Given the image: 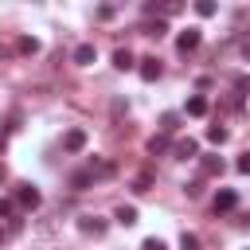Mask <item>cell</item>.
<instances>
[{
  "label": "cell",
  "mask_w": 250,
  "mask_h": 250,
  "mask_svg": "<svg viewBox=\"0 0 250 250\" xmlns=\"http://www.w3.org/2000/svg\"><path fill=\"white\" fill-rule=\"evenodd\" d=\"M160 70H164V66H160V59H156V55L137 59V74H141L145 82H156V78H160Z\"/></svg>",
  "instance_id": "1"
},
{
  "label": "cell",
  "mask_w": 250,
  "mask_h": 250,
  "mask_svg": "<svg viewBox=\"0 0 250 250\" xmlns=\"http://www.w3.org/2000/svg\"><path fill=\"white\" fill-rule=\"evenodd\" d=\"M234 207H238V191H234V188H219V191H215V215L234 211Z\"/></svg>",
  "instance_id": "2"
},
{
  "label": "cell",
  "mask_w": 250,
  "mask_h": 250,
  "mask_svg": "<svg viewBox=\"0 0 250 250\" xmlns=\"http://www.w3.org/2000/svg\"><path fill=\"white\" fill-rule=\"evenodd\" d=\"M203 43V31L199 27H188V31H180V39H176V47H180V55H188V51H195Z\"/></svg>",
  "instance_id": "3"
},
{
  "label": "cell",
  "mask_w": 250,
  "mask_h": 250,
  "mask_svg": "<svg viewBox=\"0 0 250 250\" xmlns=\"http://www.w3.org/2000/svg\"><path fill=\"white\" fill-rule=\"evenodd\" d=\"M16 199H20V207H27V211H35L43 195H39V188H31V184H23V188L16 191Z\"/></svg>",
  "instance_id": "4"
},
{
  "label": "cell",
  "mask_w": 250,
  "mask_h": 250,
  "mask_svg": "<svg viewBox=\"0 0 250 250\" xmlns=\"http://www.w3.org/2000/svg\"><path fill=\"white\" fill-rule=\"evenodd\" d=\"M62 148H66V152H82V148H86V133H82V129H70V133L62 137Z\"/></svg>",
  "instance_id": "5"
},
{
  "label": "cell",
  "mask_w": 250,
  "mask_h": 250,
  "mask_svg": "<svg viewBox=\"0 0 250 250\" xmlns=\"http://www.w3.org/2000/svg\"><path fill=\"white\" fill-rule=\"evenodd\" d=\"M176 160H191V156H199V145L191 141V137H184V141H176Z\"/></svg>",
  "instance_id": "6"
},
{
  "label": "cell",
  "mask_w": 250,
  "mask_h": 250,
  "mask_svg": "<svg viewBox=\"0 0 250 250\" xmlns=\"http://www.w3.org/2000/svg\"><path fill=\"white\" fill-rule=\"evenodd\" d=\"M94 59H98V51H94V43H78V47H74V62H78V66H90Z\"/></svg>",
  "instance_id": "7"
},
{
  "label": "cell",
  "mask_w": 250,
  "mask_h": 250,
  "mask_svg": "<svg viewBox=\"0 0 250 250\" xmlns=\"http://www.w3.org/2000/svg\"><path fill=\"white\" fill-rule=\"evenodd\" d=\"M113 66H117V70H133V66H137L133 51H129V47H117V51H113Z\"/></svg>",
  "instance_id": "8"
},
{
  "label": "cell",
  "mask_w": 250,
  "mask_h": 250,
  "mask_svg": "<svg viewBox=\"0 0 250 250\" xmlns=\"http://www.w3.org/2000/svg\"><path fill=\"white\" fill-rule=\"evenodd\" d=\"M223 168H227L223 156H203V160H199V172H203V176H223Z\"/></svg>",
  "instance_id": "9"
},
{
  "label": "cell",
  "mask_w": 250,
  "mask_h": 250,
  "mask_svg": "<svg viewBox=\"0 0 250 250\" xmlns=\"http://www.w3.org/2000/svg\"><path fill=\"white\" fill-rule=\"evenodd\" d=\"M184 113H188V117H203V113H207V98H203V94H195V98H188V105H184Z\"/></svg>",
  "instance_id": "10"
},
{
  "label": "cell",
  "mask_w": 250,
  "mask_h": 250,
  "mask_svg": "<svg viewBox=\"0 0 250 250\" xmlns=\"http://www.w3.org/2000/svg\"><path fill=\"white\" fill-rule=\"evenodd\" d=\"M90 184H94V172H90V168H86V172H74V176H70V188H74V191H82V188H90Z\"/></svg>",
  "instance_id": "11"
},
{
  "label": "cell",
  "mask_w": 250,
  "mask_h": 250,
  "mask_svg": "<svg viewBox=\"0 0 250 250\" xmlns=\"http://www.w3.org/2000/svg\"><path fill=\"white\" fill-rule=\"evenodd\" d=\"M117 223H121V227H133V223H137V207H125V203H121V207H117Z\"/></svg>",
  "instance_id": "12"
},
{
  "label": "cell",
  "mask_w": 250,
  "mask_h": 250,
  "mask_svg": "<svg viewBox=\"0 0 250 250\" xmlns=\"http://www.w3.org/2000/svg\"><path fill=\"white\" fill-rule=\"evenodd\" d=\"M180 129V113H164L160 117V133H176Z\"/></svg>",
  "instance_id": "13"
},
{
  "label": "cell",
  "mask_w": 250,
  "mask_h": 250,
  "mask_svg": "<svg viewBox=\"0 0 250 250\" xmlns=\"http://www.w3.org/2000/svg\"><path fill=\"white\" fill-rule=\"evenodd\" d=\"M168 148V133H156V137H148V152L156 156V152H164Z\"/></svg>",
  "instance_id": "14"
},
{
  "label": "cell",
  "mask_w": 250,
  "mask_h": 250,
  "mask_svg": "<svg viewBox=\"0 0 250 250\" xmlns=\"http://www.w3.org/2000/svg\"><path fill=\"white\" fill-rule=\"evenodd\" d=\"M78 227H82L86 234H102V230H105V223H102V219H82Z\"/></svg>",
  "instance_id": "15"
},
{
  "label": "cell",
  "mask_w": 250,
  "mask_h": 250,
  "mask_svg": "<svg viewBox=\"0 0 250 250\" xmlns=\"http://www.w3.org/2000/svg\"><path fill=\"white\" fill-rule=\"evenodd\" d=\"M207 141H211V145H223V141H227V129H223V125H211V129H207Z\"/></svg>",
  "instance_id": "16"
},
{
  "label": "cell",
  "mask_w": 250,
  "mask_h": 250,
  "mask_svg": "<svg viewBox=\"0 0 250 250\" xmlns=\"http://www.w3.org/2000/svg\"><path fill=\"white\" fill-rule=\"evenodd\" d=\"M90 172H94V176H109V172H113V164H109V160H94V164H90Z\"/></svg>",
  "instance_id": "17"
},
{
  "label": "cell",
  "mask_w": 250,
  "mask_h": 250,
  "mask_svg": "<svg viewBox=\"0 0 250 250\" xmlns=\"http://www.w3.org/2000/svg\"><path fill=\"white\" fill-rule=\"evenodd\" d=\"M180 250H199V238L184 230V234H180Z\"/></svg>",
  "instance_id": "18"
},
{
  "label": "cell",
  "mask_w": 250,
  "mask_h": 250,
  "mask_svg": "<svg viewBox=\"0 0 250 250\" xmlns=\"http://www.w3.org/2000/svg\"><path fill=\"white\" fill-rule=\"evenodd\" d=\"M164 31H168V27H164V20H156V23H145V35H156V39H160Z\"/></svg>",
  "instance_id": "19"
},
{
  "label": "cell",
  "mask_w": 250,
  "mask_h": 250,
  "mask_svg": "<svg viewBox=\"0 0 250 250\" xmlns=\"http://www.w3.org/2000/svg\"><path fill=\"white\" fill-rule=\"evenodd\" d=\"M195 12H199V16H215V12H219V8H215V4H211V0H199V4H195Z\"/></svg>",
  "instance_id": "20"
},
{
  "label": "cell",
  "mask_w": 250,
  "mask_h": 250,
  "mask_svg": "<svg viewBox=\"0 0 250 250\" xmlns=\"http://www.w3.org/2000/svg\"><path fill=\"white\" fill-rule=\"evenodd\" d=\"M20 51H23V55H35V51H39V39H20Z\"/></svg>",
  "instance_id": "21"
},
{
  "label": "cell",
  "mask_w": 250,
  "mask_h": 250,
  "mask_svg": "<svg viewBox=\"0 0 250 250\" xmlns=\"http://www.w3.org/2000/svg\"><path fill=\"white\" fill-rule=\"evenodd\" d=\"M184 191H188V199H199V191H203V184H199V180H191V184H184Z\"/></svg>",
  "instance_id": "22"
},
{
  "label": "cell",
  "mask_w": 250,
  "mask_h": 250,
  "mask_svg": "<svg viewBox=\"0 0 250 250\" xmlns=\"http://www.w3.org/2000/svg\"><path fill=\"white\" fill-rule=\"evenodd\" d=\"M141 250H164V242H160V238H145V246H141Z\"/></svg>",
  "instance_id": "23"
},
{
  "label": "cell",
  "mask_w": 250,
  "mask_h": 250,
  "mask_svg": "<svg viewBox=\"0 0 250 250\" xmlns=\"http://www.w3.org/2000/svg\"><path fill=\"white\" fill-rule=\"evenodd\" d=\"M234 168H238V172H250V152H242V156H238V164H234Z\"/></svg>",
  "instance_id": "24"
},
{
  "label": "cell",
  "mask_w": 250,
  "mask_h": 250,
  "mask_svg": "<svg viewBox=\"0 0 250 250\" xmlns=\"http://www.w3.org/2000/svg\"><path fill=\"white\" fill-rule=\"evenodd\" d=\"M8 215H12V203H8V199H0V219H8Z\"/></svg>",
  "instance_id": "25"
},
{
  "label": "cell",
  "mask_w": 250,
  "mask_h": 250,
  "mask_svg": "<svg viewBox=\"0 0 250 250\" xmlns=\"http://www.w3.org/2000/svg\"><path fill=\"white\" fill-rule=\"evenodd\" d=\"M4 180H8V172H4V164H0V184H4Z\"/></svg>",
  "instance_id": "26"
},
{
  "label": "cell",
  "mask_w": 250,
  "mask_h": 250,
  "mask_svg": "<svg viewBox=\"0 0 250 250\" xmlns=\"http://www.w3.org/2000/svg\"><path fill=\"white\" fill-rule=\"evenodd\" d=\"M0 242H4V230H0Z\"/></svg>",
  "instance_id": "27"
}]
</instances>
